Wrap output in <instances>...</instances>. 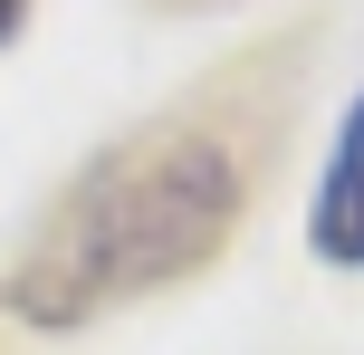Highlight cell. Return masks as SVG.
<instances>
[{
	"label": "cell",
	"instance_id": "6da1fadb",
	"mask_svg": "<svg viewBox=\"0 0 364 355\" xmlns=\"http://www.w3.org/2000/svg\"><path fill=\"white\" fill-rule=\"evenodd\" d=\"M240 202H250V164L220 125H192V115L134 125L19 240L0 307L19 327H87L125 298H154L192 279L201 260H220V240L240 231Z\"/></svg>",
	"mask_w": 364,
	"mask_h": 355
},
{
	"label": "cell",
	"instance_id": "7a4b0ae2",
	"mask_svg": "<svg viewBox=\"0 0 364 355\" xmlns=\"http://www.w3.org/2000/svg\"><path fill=\"white\" fill-rule=\"evenodd\" d=\"M307 250L326 269H364V96L336 125V154L316 173V202H307Z\"/></svg>",
	"mask_w": 364,
	"mask_h": 355
},
{
	"label": "cell",
	"instance_id": "3957f363",
	"mask_svg": "<svg viewBox=\"0 0 364 355\" xmlns=\"http://www.w3.org/2000/svg\"><path fill=\"white\" fill-rule=\"evenodd\" d=\"M10 29H19V0H0V38H10Z\"/></svg>",
	"mask_w": 364,
	"mask_h": 355
}]
</instances>
